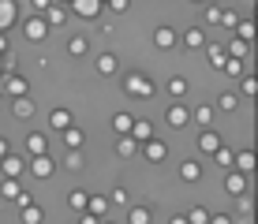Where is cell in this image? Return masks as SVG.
<instances>
[{
  "mask_svg": "<svg viewBox=\"0 0 258 224\" xmlns=\"http://www.w3.org/2000/svg\"><path fill=\"white\" fill-rule=\"evenodd\" d=\"M8 49V34H0V52H4Z\"/></svg>",
  "mask_w": 258,
  "mask_h": 224,
  "instance_id": "f907efd6",
  "label": "cell"
},
{
  "mask_svg": "<svg viewBox=\"0 0 258 224\" xmlns=\"http://www.w3.org/2000/svg\"><path fill=\"white\" fill-rule=\"evenodd\" d=\"M19 19V4L15 0H0V34H8V26H15Z\"/></svg>",
  "mask_w": 258,
  "mask_h": 224,
  "instance_id": "52a82bcc",
  "label": "cell"
},
{
  "mask_svg": "<svg viewBox=\"0 0 258 224\" xmlns=\"http://www.w3.org/2000/svg\"><path fill=\"white\" fill-rule=\"evenodd\" d=\"M228 56H236V60H243L247 56V52H251V41H232V45H228Z\"/></svg>",
  "mask_w": 258,
  "mask_h": 224,
  "instance_id": "836d02e7",
  "label": "cell"
},
{
  "mask_svg": "<svg viewBox=\"0 0 258 224\" xmlns=\"http://www.w3.org/2000/svg\"><path fill=\"white\" fill-rule=\"evenodd\" d=\"M225 191L239 198V194L247 191V179H243V172H232V176H228V179H225Z\"/></svg>",
  "mask_w": 258,
  "mask_h": 224,
  "instance_id": "ffe728a7",
  "label": "cell"
},
{
  "mask_svg": "<svg viewBox=\"0 0 258 224\" xmlns=\"http://www.w3.org/2000/svg\"><path fill=\"white\" fill-rule=\"evenodd\" d=\"M127 134H131L135 142H146V138H154V123H150V120H135Z\"/></svg>",
  "mask_w": 258,
  "mask_h": 224,
  "instance_id": "9a60e30c",
  "label": "cell"
},
{
  "mask_svg": "<svg viewBox=\"0 0 258 224\" xmlns=\"http://www.w3.org/2000/svg\"><path fill=\"white\" fill-rule=\"evenodd\" d=\"M210 224H232V217H225V213H213Z\"/></svg>",
  "mask_w": 258,
  "mask_h": 224,
  "instance_id": "c3c4849f",
  "label": "cell"
},
{
  "mask_svg": "<svg viewBox=\"0 0 258 224\" xmlns=\"http://www.w3.org/2000/svg\"><path fill=\"white\" fill-rule=\"evenodd\" d=\"M109 202H123V205H127V191H123V187H120V191H112Z\"/></svg>",
  "mask_w": 258,
  "mask_h": 224,
  "instance_id": "7dc6e473",
  "label": "cell"
},
{
  "mask_svg": "<svg viewBox=\"0 0 258 224\" xmlns=\"http://www.w3.org/2000/svg\"><path fill=\"white\" fill-rule=\"evenodd\" d=\"M105 8H109V12H116V15H123L131 8V0H105Z\"/></svg>",
  "mask_w": 258,
  "mask_h": 224,
  "instance_id": "ab89813d",
  "label": "cell"
},
{
  "mask_svg": "<svg viewBox=\"0 0 258 224\" xmlns=\"http://www.w3.org/2000/svg\"><path fill=\"white\" fill-rule=\"evenodd\" d=\"M127 224H150V209H146V205H135L131 217H127Z\"/></svg>",
  "mask_w": 258,
  "mask_h": 224,
  "instance_id": "74e56055",
  "label": "cell"
},
{
  "mask_svg": "<svg viewBox=\"0 0 258 224\" xmlns=\"http://www.w3.org/2000/svg\"><path fill=\"white\" fill-rule=\"evenodd\" d=\"M86 213L105 217V213H109V198H105V194H90V198H86Z\"/></svg>",
  "mask_w": 258,
  "mask_h": 224,
  "instance_id": "2e32d148",
  "label": "cell"
},
{
  "mask_svg": "<svg viewBox=\"0 0 258 224\" xmlns=\"http://www.w3.org/2000/svg\"><path fill=\"white\" fill-rule=\"evenodd\" d=\"M71 12H75V15H83V19H97V15H101V0H71Z\"/></svg>",
  "mask_w": 258,
  "mask_h": 224,
  "instance_id": "277c9868",
  "label": "cell"
},
{
  "mask_svg": "<svg viewBox=\"0 0 258 224\" xmlns=\"http://www.w3.org/2000/svg\"><path fill=\"white\" fill-rule=\"evenodd\" d=\"M0 86H4V71H0Z\"/></svg>",
  "mask_w": 258,
  "mask_h": 224,
  "instance_id": "f5cc1de1",
  "label": "cell"
},
{
  "mask_svg": "<svg viewBox=\"0 0 258 224\" xmlns=\"http://www.w3.org/2000/svg\"><path fill=\"white\" fill-rule=\"evenodd\" d=\"M172 224H187V217H172Z\"/></svg>",
  "mask_w": 258,
  "mask_h": 224,
  "instance_id": "816d5d0a",
  "label": "cell"
},
{
  "mask_svg": "<svg viewBox=\"0 0 258 224\" xmlns=\"http://www.w3.org/2000/svg\"><path fill=\"white\" fill-rule=\"evenodd\" d=\"M221 67H225V75H232V79H243V75H247V71H243V60H236V56H228Z\"/></svg>",
  "mask_w": 258,
  "mask_h": 224,
  "instance_id": "1f68e13d",
  "label": "cell"
},
{
  "mask_svg": "<svg viewBox=\"0 0 258 224\" xmlns=\"http://www.w3.org/2000/svg\"><path fill=\"white\" fill-rule=\"evenodd\" d=\"M187 224H210V209H202V205H195L187 213Z\"/></svg>",
  "mask_w": 258,
  "mask_h": 224,
  "instance_id": "8d00e7d4",
  "label": "cell"
},
{
  "mask_svg": "<svg viewBox=\"0 0 258 224\" xmlns=\"http://www.w3.org/2000/svg\"><path fill=\"white\" fill-rule=\"evenodd\" d=\"M213 157H217V165H221V168H232V161H236V154H232V150H225V146L213 150Z\"/></svg>",
  "mask_w": 258,
  "mask_h": 224,
  "instance_id": "e575fe53",
  "label": "cell"
},
{
  "mask_svg": "<svg viewBox=\"0 0 258 224\" xmlns=\"http://www.w3.org/2000/svg\"><path fill=\"white\" fill-rule=\"evenodd\" d=\"M49 127H52V131L71 127V112H68V109H52V112H49Z\"/></svg>",
  "mask_w": 258,
  "mask_h": 224,
  "instance_id": "ac0fdd59",
  "label": "cell"
},
{
  "mask_svg": "<svg viewBox=\"0 0 258 224\" xmlns=\"http://www.w3.org/2000/svg\"><path fill=\"white\" fill-rule=\"evenodd\" d=\"M232 165H236V172H243V176H247V172L254 168V150H243V154H239Z\"/></svg>",
  "mask_w": 258,
  "mask_h": 224,
  "instance_id": "4316f807",
  "label": "cell"
},
{
  "mask_svg": "<svg viewBox=\"0 0 258 224\" xmlns=\"http://www.w3.org/2000/svg\"><path fill=\"white\" fill-rule=\"evenodd\" d=\"M101 224H105V217H101Z\"/></svg>",
  "mask_w": 258,
  "mask_h": 224,
  "instance_id": "11a10c76",
  "label": "cell"
},
{
  "mask_svg": "<svg viewBox=\"0 0 258 224\" xmlns=\"http://www.w3.org/2000/svg\"><path fill=\"white\" fill-rule=\"evenodd\" d=\"M0 194H4V198H12V202H15V198H19V194H23L19 179H8V176H4V183H0Z\"/></svg>",
  "mask_w": 258,
  "mask_h": 224,
  "instance_id": "f546056e",
  "label": "cell"
},
{
  "mask_svg": "<svg viewBox=\"0 0 258 224\" xmlns=\"http://www.w3.org/2000/svg\"><path fill=\"white\" fill-rule=\"evenodd\" d=\"M30 172L38 176V179H49L52 172H56V165H52V157H49V154H38V157L30 161Z\"/></svg>",
  "mask_w": 258,
  "mask_h": 224,
  "instance_id": "8fae6325",
  "label": "cell"
},
{
  "mask_svg": "<svg viewBox=\"0 0 258 224\" xmlns=\"http://www.w3.org/2000/svg\"><path fill=\"white\" fill-rule=\"evenodd\" d=\"M23 34L30 41H45V34H49V26H45V19H41V15H30V19L23 23Z\"/></svg>",
  "mask_w": 258,
  "mask_h": 224,
  "instance_id": "5b68a950",
  "label": "cell"
},
{
  "mask_svg": "<svg viewBox=\"0 0 258 224\" xmlns=\"http://www.w3.org/2000/svg\"><path fill=\"white\" fill-rule=\"evenodd\" d=\"M254 94H258V83L251 75H243V97H254Z\"/></svg>",
  "mask_w": 258,
  "mask_h": 224,
  "instance_id": "7bdbcfd3",
  "label": "cell"
},
{
  "mask_svg": "<svg viewBox=\"0 0 258 224\" xmlns=\"http://www.w3.org/2000/svg\"><path fill=\"white\" fill-rule=\"evenodd\" d=\"M221 23H225V26H236V23H239V12H228V8H221Z\"/></svg>",
  "mask_w": 258,
  "mask_h": 224,
  "instance_id": "b9f144b4",
  "label": "cell"
},
{
  "mask_svg": "<svg viewBox=\"0 0 258 224\" xmlns=\"http://www.w3.org/2000/svg\"><path fill=\"white\" fill-rule=\"evenodd\" d=\"M131 123H135V116H131V112H116V116H112V131H120V134H127Z\"/></svg>",
  "mask_w": 258,
  "mask_h": 224,
  "instance_id": "83f0119b",
  "label": "cell"
},
{
  "mask_svg": "<svg viewBox=\"0 0 258 224\" xmlns=\"http://www.w3.org/2000/svg\"><path fill=\"white\" fill-rule=\"evenodd\" d=\"M206 23H213V26H217V23H221V8H213V4L206 8Z\"/></svg>",
  "mask_w": 258,
  "mask_h": 224,
  "instance_id": "ee69618b",
  "label": "cell"
},
{
  "mask_svg": "<svg viewBox=\"0 0 258 224\" xmlns=\"http://www.w3.org/2000/svg\"><path fill=\"white\" fill-rule=\"evenodd\" d=\"M79 224H101V217H94V213L83 209V217H79Z\"/></svg>",
  "mask_w": 258,
  "mask_h": 224,
  "instance_id": "bcb514c9",
  "label": "cell"
},
{
  "mask_svg": "<svg viewBox=\"0 0 258 224\" xmlns=\"http://www.w3.org/2000/svg\"><path fill=\"white\" fill-rule=\"evenodd\" d=\"M142 154H146V161H154V165H161V161L168 157V146L161 138H146L142 142Z\"/></svg>",
  "mask_w": 258,
  "mask_h": 224,
  "instance_id": "8992f818",
  "label": "cell"
},
{
  "mask_svg": "<svg viewBox=\"0 0 258 224\" xmlns=\"http://www.w3.org/2000/svg\"><path fill=\"white\" fill-rule=\"evenodd\" d=\"M180 179L199 183V179H202V165H199V161H183V165H180Z\"/></svg>",
  "mask_w": 258,
  "mask_h": 224,
  "instance_id": "e0dca14e",
  "label": "cell"
},
{
  "mask_svg": "<svg viewBox=\"0 0 258 224\" xmlns=\"http://www.w3.org/2000/svg\"><path fill=\"white\" fill-rule=\"evenodd\" d=\"M45 220V213H41V205H23V224H41Z\"/></svg>",
  "mask_w": 258,
  "mask_h": 224,
  "instance_id": "f1b7e54d",
  "label": "cell"
},
{
  "mask_svg": "<svg viewBox=\"0 0 258 224\" xmlns=\"http://www.w3.org/2000/svg\"><path fill=\"white\" fill-rule=\"evenodd\" d=\"M41 19H45L49 30H52V26H64V23H68V8H64V4H49L45 12H41Z\"/></svg>",
  "mask_w": 258,
  "mask_h": 224,
  "instance_id": "30bf717a",
  "label": "cell"
},
{
  "mask_svg": "<svg viewBox=\"0 0 258 224\" xmlns=\"http://www.w3.org/2000/svg\"><path fill=\"white\" fill-rule=\"evenodd\" d=\"M0 90H4L8 97H23V94H30L26 79H23V75H15V71H12V75H4V86H0Z\"/></svg>",
  "mask_w": 258,
  "mask_h": 224,
  "instance_id": "ba28073f",
  "label": "cell"
},
{
  "mask_svg": "<svg viewBox=\"0 0 258 224\" xmlns=\"http://www.w3.org/2000/svg\"><path fill=\"white\" fill-rule=\"evenodd\" d=\"M123 90H127L131 97H154V94H157L154 79L142 75V71H127V75H123Z\"/></svg>",
  "mask_w": 258,
  "mask_h": 224,
  "instance_id": "6da1fadb",
  "label": "cell"
},
{
  "mask_svg": "<svg viewBox=\"0 0 258 224\" xmlns=\"http://www.w3.org/2000/svg\"><path fill=\"white\" fill-rule=\"evenodd\" d=\"M195 123H199V127H210L213 123V105H199V109H195Z\"/></svg>",
  "mask_w": 258,
  "mask_h": 224,
  "instance_id": "d6a6232c",
  "label": "cell"
},
{
  "mask_svg": "<svg viewBox=\"0 0 258 224\" xmlns=\"http://www.w3.org/2000/svg\"><path fill=\"white\" fill-rule=\"evenodd\" d=\"M101 4H105V0H101Z\"/></svg>",
  "mask_w": 258,
  "mask_h": 224,
  "instance_id": "9f6ffc18",
  "label": "cell"
},
{
  "mask_svg": "<svg viewBox=\"0 0 258 224\" xmlns=\"http://www.w3.org/2000/svg\"><path fill=\"white\" fill-rule=\"evenodd\" d=\"M165 120H168V127H187V123H191V112H187V105L172 101V105H168V112H165Z\"/></svg>",
  "mask_w": 258,
  "mask_h": 224,
  "instance_id": "3957f363",
  "label": "cell"
},
{
  "mask_svg": "<svg viewBox=\"0 0 258 224\" xmlns=\"http://www.w3.org/2000/svg\"><path fill=\"white\" fill-rule=\"evenodd\" d=\"M60 4H71V0H60Z\"/></svg>",
  "mask_w": 258,
  "mask_h": 224,
  "instance_id": "db71d44e",
  "label": "cell"
},
{
  "mask_svg": "<svg viewBox=\"0 0 258 224\" xmlns=\"http://www.w3.org/2000/svg\"><path fill=\"white\" fill-rule=\"evenodd\" d=\"M120 71V60H116V52H101V56H97V75H116Z\"/></svg>",
  "mask_w": 258,
  "mask_h": 224,
  "instance_id": "7c38bea8",
  "label": "cell"
},
{
  "mask_svg": "<svg viewBox=\"0 0 258 224\" xmlns=\"http://www.w3.org/2000/svg\"><path fill=\"white\" fill-rule=\"evenodd\" d=\"M116 154L120 157H135L139 154V142L131 138V134H120V138H116Z\"/></svg>",
  "mask_w": 258,
  "mask_h": 224,
  "instance_id": "d6986e66",
  "label": "cell"
},
{
  "mask_svg": "<svg viewBox=\"0 0 258 224\" xmlns=\"http://www.w3.org/2000/svg\"><path fill=\"white\" fill-rule=\"evenodd\" d=\"M236 34H239V41H251L254 38V23L251 19H239L236 23Z\"/></svg>",
  "mask_w": 258,
  "mask_h": 224,
  "instance_id": "d590c367",
  "label": "cell"
},
{
  "mask_svg": "<svg viewBox=\"0 0 258 224\" xmlns=\"http://www.w3.org/2000/svg\"><path fill=\"white\" fill-rule=\"evenodd\" d=\"M183 94H187V79H183V75H172V79H168V97H172V101H180Z\"/></svg>",
  "mask_w": 258,
  "mask_h": 224,
  "instance_id": "7402d4cb",
  "label": "cell"
},
{
  "mask_svg": "<svg viewBox=\"0 0 258 224\" xmlns=\"http://www.w3.org/2000/svg\"><path fill=\"white\" fill-rule=\"evenodd\" d=\"M52 4V0H30V8H34V15H41V12H45V8Z\"/></svg>",
  "mask_w": 258,
  "mask_h": 224,
  "instance_id": "f6af8a7d",
  "label": "cell"
},
{
  "mask_svg": "<svg viewBox=\"0 0 258 224\" xmlns=\"http://www.w3.org/2000/svg\"><path fill=\"white\" fill-rule=\"evenodd\" d=\"M86 49H90V38H86V34H79V38L68 41V52H71V56H86Z\"/></svg>",
  "mask_w": 258,
  "mask_h": 224,
  "instance_id": "484cf974",
  "label": "cell"
},
{
  "mask_svg": "<svg viewBox=\"0 0 258 224\" xmlns=\"http://www.w3.org/2000/svg\"><path fill=\"white\" fill-rule=\"evenodd\" d=\"M64 165L71 168V172H75V168H83V154H79V150H71V154L64 157Z\"/></svg>",
  "mask_w": 258,
  "mask_h": 224,
  "instance_id": "60d3db41",
  "label": "cell"
},
{
  "mask_svg": "<svg viewBox=\"0 0 258 224\" xmlns=\"http://www.w3.org/2000/svg\"><path fill=\"white\" fill-rule=\"evenodd\" d=\"M236 105H239V97H236V94H221V97H217V109H225V112H232Z\"/></svg>",
  "mask_w": 258,
  "mask_h": 224,
  "instance_id": "f35d334b",
  "label": "cell"
},
{
  "mask_svg": "<svg viewBox=\"0 0 258 224\" xmlns=\"http://www.w3.org/2000/svg\"><path fill=\"white\" fill-rule=\"evenodd\" d=\"M154 45H157V49H172V45H176V30H172V26H157V30H154Z\"/></svg>",
  "mask_w": 258,
  "mask_h": 224,
  "instance_id": "5bb4252c",
  "label": "cell"
},
{
  "mask_svg": "<svg viewBox=\"0 0 258 224\" xmlns=\"http://www.w3.org/2000/svg\"><path fill=\"white\" fill-rule=\"evenodd\" d=\"M86 198H90V191H83V187H75V191L68 194V205H71V209H86Z\"/></svg>",
  "mask_w": 258,
  "mask_h": 224,
  "instance_id": "4dcf8cb0",
  "label": "cell"
},
{
  "mask_svg": "<svg viewBox=\"0 0 258 224\" xmlns=\"http://www.w3.org/2000/svg\"><path fill=\"white\" fill-rule=\"evenodd\" d=\"M217 146H221V134L213 131V127H202V134H199V150H202V154H213Z\"/></svg>",
  "mask_w": 258,
  "mask_h": 224,
  "instance_id": "4fadbf2b",
  "label": "cell"
},
{
  "mask_svg": "<svg viewBox=\"0 0 258 224\" xmlns=\"http://www.w3.org/2000/svg\"><path fill=\"white\" fill-rule=\"evenodd\" d=\"M34 112H38V101H34L30 94H23V97H12V116H15V120H30Z\"/></svg>",
  "mask_w": 258,
  "mask_h": 224,
  "instance_id": "7a4b0ae2",
  "label": "cell"
},
{
  "mask_svg": "<svg viewBox=\"0 0 258 224\" xmlns=\"http://www.w3.org/2000/svg\"><path fill=\"white\" fill-rule=\"evenodd\" d=\"M26 150H30V157H38V154H45V134H38V131H30L26 134Z\"/></svg>",
  "mask_w": 258,
  "mask_h": 224,
  "instance_id": "44dd1931",
  "label": "cell"
},
{
  "mask_svg": "<svg viewBox=\"0 0 258 224\" xmlns=\"http://www.w3.org/2000/svg\"><path fill=\"white\" fill-rule=\"evenodd\" d=\"M0 168H4V176H8V179H19V176L26 172V161H23V157H15V154H4V157H0Z\"/></svg>",
  "mask_w": 258,
  "mask_h": 224,
  "instance_id": "9c48e42d",
  "label": "cell"
},
{
  "mask_svg": "<svg viewBox=\"0 0 258 224\" xmlns=\"http://www.w3.org/2000/svg\"><path fill=\"white\" fill-rule=\"evenodd\" d=\"M60 134H64V142H68V146H71V150H79V146H83V142H86V134H83V131H79V127H75V123H71V127H64V131H60Z\"/></svg>",
  "mask_w": 258,
  "mask_h": 224,
  "instance_id": "d4e9b609",
  "label": "cell"
},
{
  "mask_svg": "<svg viewBox=\"0 0 258 224\" xmlns=\"http://www.w3.org/2000/svg\"><path fill=\"white\" fill-rule=\"evenodd\" d=\"M206 60H210V64H213V67H221V64H225V60H228V52H225V49H221V45H217V41H210V45H206Z\"/></svg>",
  "mask_w": 258,
  "mask_h": 224,
  "instance_id": "cb8c5ba5",
  "label": "cell"
},
{
  "mask_svg": "<svg viewBox=\"0 0 258 224\" xmlns=\"http://www.w3.org/2000/svg\"><path fill=\"white\" fill-rule=\"evenodd\" d=\"M183 45H187V49H202V45H206V34H202L199 26H191V30H183Z\"/></svg>",
  "mask_w": 258,
  "mask_h": 224,
  "instance_id": "603a6c76",
  "label": "cell"
},
{
  "mask_svg": "<svg viewBox=\"0 0 258 224\" xmlns=\"http://www.w3.org/2000/svg\"><path fill=\"white\" fill-rule=\"evenodd\" d=\"M4 154H12V142H8L4 134H0V157H4Z\"/></svg>",
  "mask_w": 258,
  "mask_h": 224,
  "instance_id": "681fc988",
  "label": "cell"
}]
</instances>
